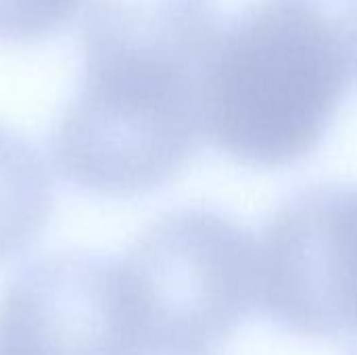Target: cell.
<instances>
[{"label":"cell","mask_w":357,"mask_h":355,"mask_svg":"<svg viewBox=\"0 0 357 355\" xmlns=\"http://www.w3.org/2000/svg\"><path fill=\"white\" fill-rule=\"evenodd\" d=\"M259 245V305L280 328L357 335V184H314L268 220Z\"/></svg>","instance_id":"obj_4"},{"label":"cell","mask_w":357,"mask_h":355,"mask_svg":"<svg viewBox=\"0 0 357 355\" xmlns=\"http://www.w3.org/2000/svg\"><path fill=\"white\" fill-rule=\"evenodd\" d=\"M86 0H0V40L36 42L69 25Z\"/></svg>","instance_id":"obj_7"},{"label":"cell","mask_w":357,"mask_h":355,"mask_svg":"<svg viewBox=\"0 0 357 355\" xmlns=\"http://www.w3.org/2000/svg\"><path fill=\"white\" fill-rule=\"evenodd\" d=\"M354 67L314 0H253L220 25L203 77V134L251 167L312 155L345 100Z\"/></svg>","instance_id":"obj_2"},{"label":"cell","mask_w":357,"mask_h":355,"mask_svg":"<svg viewBox=\"0 0 357 355\" xmlns=\"http://www.w3.org/2000/svg\"><path fill=\"white\" fill-rule=\"evenodd\" d=\"M138 333L119 259L42 257L0 297V355H123Z\"/></svg>","instance_id":"obj_5"},{"label":"cell","mask_w":357,"mask_h":355,"mask_svg":"<svg viewBox=\"0 0 357 355\" xmlns=\"http://www.w3.org/2000/svg\"><path fill=\"white\" fill-rule=\"evenodd\" d=\"M215 0H88L82 82L52 132V161L82 190L146 195L197 153Z\"/></svg>","instance_id":"obj_1"},{"label":"cell","mask_w":357,"mask_h":355,"mask_svg":"<svg viewBox=\"0 0 357 355\" xmlns=\"http://www.w3.org/2000/svg\"><path fill=\"white\" fill-rule=\"evenodd\" d=\"M349 355H357V349H354V352H351V354Z\"/></svg>","instance_id":"obj_10"},{"label":"cell","mask_w":357,"mask_h":355,"mask_svg":"<svg viewBox=\"0 0 357 355\" xmlns=\"http://www.w3.org/2000/svg\"><path fill=\"white\" fill-rule=\"evenodd\" d=\"M119 266L138 324L169 339L218 349L259 305V245L218 209L165 213Z\"/></svg>","instance_id":"obj_3"},{"label":"cell","mask_w":357,"mask_h":355,"mask_svg":"<svg viewBox=\"0 0 357 355\" xmlns=\"http://www.w3.org/2000/svg\"><path fill=\"white\" fill-rule=\"evenodd\" d=\"M341 23V31L345 38V46L349 52V61L354 67V73L357 75V0H349Z\"/></svg>","instance_id":"obj_9"},{"label":"cell","mask_w":357,"mask_h":355,"mask_svg":"<svg viewBox=\"0 0 357 355\" xmlns=\"http://www.w3.org/2000/svg\"><path fill=\"white\" fill-rule=\"evenodd\" d=\"M123 355H218V349L169 339L142 328Z\"/></svg>","instance_id":"obj_8"},{"label":"cell","mask_w":357,"mask_h":355,"mask_svg":"<svg viewBox=\"0 0 357 355\" xmlns=\"http://www.w3.org/2000/svg\"><path fill=\"white\" fill-rule=\"evenodd\" d=\"M52 192L50 167L38 149L0 126V262L19 255L40 234Z\"/></svg>","instance_id":"obj_6"}]
</instances>
